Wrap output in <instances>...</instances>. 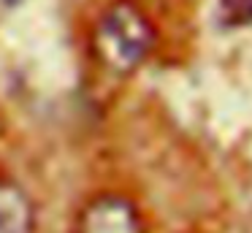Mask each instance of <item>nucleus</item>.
<instances>
[{
    "instance_id": "obj_1",
    "label": "nucleus",
    "mask_w": 252,
    "mask_h": 233,
    "mask_svg": "<svg viewBox=\"0 0 252 233\" xmlns=\"http://www.w3.org/2000/svg\"><path fill=\"white\" fill-rule=\"evenodd\" d=\"M155 46V27L138 5L117 0L106 5L93 30V49L111 73H133Z\"/></svg>"
},
{
    "instance_id": "obj_2",
    "label": "nucleus",
    "mask_w": 252,
    "mask_h": 233,
    "mask_svg": "<svg viewBox=\"0 0 252 233\" xmlns=\"http://www.w3.org/2000/svg\"><path fill=\"white\" fill-rule=\"evenodd\" d=\"M73 233H149V220L133 195L100 190L76 209Z\"/></svg>"
},
{
    "instance_id": "obj_3",
    "label": "nucleus",
    "mask_w": 252,
    "mask_h": 233,
    "mask_svg": "<svg viewBox=\"0 0 252 233\" xmlns=\"http://www.w3.org/2000/svg\"><path fill=\"white\" fill-rule=\"evenodd\" d=\"M38 209L22 184L0 176V233H35Z\"/></svg>"
},
{
    "instance_id": "obj_4",
    "label": "nucleus",
    "mask_w": 252,
    "mask_h": 233,
    "mask_svg": "<svg viewBox=\"0 0 252 233\" xmlns=\"http://www.w3.org/2000/svg\"><path fill=\"white\" fill-rule=\"evenodd\" d=\"M8 3H17V0H8Z\"/></svg>"
}]
</instances>
